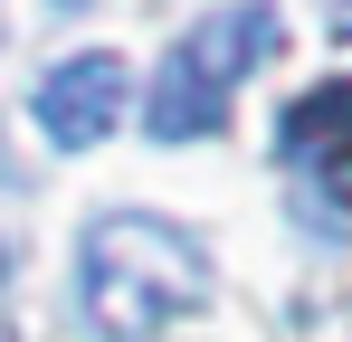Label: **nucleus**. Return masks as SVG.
I'll list each match as a JSON object with an SVG mask.
<instances>
[{
	"label": "nucleus",
	"instance_id": "6",
	"mask_svg": "<svg viewBox=\"0 0 352 342\" xmlns=\"http://www.w3.org/2000/svg\"><path fill=\"white\" fill-rule=\"evenodd\" d=\"M58 10H86V0H58Z\"/></svg>",
	"mask_w": 352,
	"mask_h": 342
},
{
	"label": "nucleus",
	"instance_id": "1",
	"mask_svg": "<svg viewBox=\"0 0 352 342\" xmlns=\"http://www.w3.org/2000/svg\"><path fill=\"white\" fill-rule=\"evenodd\" d=\"M190 304H210V257L190 228L153 209H115L86 228V314L105 342H153Z\"/></svg>",
	"mask_w": 352,
	"mask_h": 342
},
{
	"label": "nucleus",
	"instance_id": "3",
	"mask_svg": "<svg viewBox=\"0 0 352 342\" xmlns=\"http://www.w3.org/2000/svg\"><path fill=\"white\" fill-rule=\"evenodd\" d=\"M124 95H133V76H124V57H115V48L58 57V67L38 76V133H48L58 152H86V143H105V133H115Z\"/></svg>",
	"mask_w": 352,
	"mask_h": 342
},
{
	"label": "nucleus",
	"instance_id": "7",
	"mask_svg": "<svg viewBox=\"0 0 352 342\" xmlns=\"http://www.w3.org/2000/svg\"><path fill=\"white\" fill-rule=\"evenodd\" d=\"M0 276H10V257H0Z\"/></svg>",
	"mask_w": 352,
	"mask_h": 342
},
{
	"label": "nucleus",
	"instance_id": "5",
	"mask_svg": "<svg viewBox=\"0 0 352 342\" xmlns=\"http://www.w3.org/2000/svg\"><path fill=\"white\" fill-rule=\"evenodd\" d=\"M333 38H352V0H333Z\"/></svg>",
	"mask_w": 352,
	"mask_h": 342
},
{
	"label": "nucleus",
	"instance_id": "4",
	"mask_svg": "<svg viewBox=\"0 0 352 342\" xmlns=\"http://www.w3.org/2000/svg\"><path fill=\"white\" fill-rule=\"evenodd\" d=\"M276 143H286L295 171H314V181H343L352 171V76L343 86H314V95H295L286 124H276Z\"/></svg>",
	"mask_w": 352,
	"mask_h": 342
},
{
	"label": "nucleus",
	"instance_id": "2",
	"mask_svg": "<svg viewBox=\"0 0 352 342\" xmlns=\"http://www.w3.org/2000/svg\"><path fill=\"white\" fill-rule=\"evenodd\" d=\"M267 57H276V10H267V0H238V10L190 19V38L162 48L153 95H143L153 143H200V133H219V124H229L238 76H248V67H267Z\"/></svg>",
	"mask_w": 352,
	"mask_h": 342
}]
</instances>
